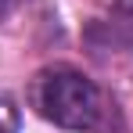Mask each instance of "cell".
I'll use <instances>...</instances> for the list:
<instances>
[{
	"label": "cell",
	"mask_w": 133,
	"mask_h": 133,
	"mask_svg": "<svg viewBox=\"0 0 133 133\" xmlns=\"http://www.w3.org/2000/svg\"><path fill=\"white\" fill-rule=\"evenodd\" d=\"M22 4H25V0H0V22H4L7 15H15V11H18Z\"/></svg>",
	"instance_id": "4"
},
{
	"label": "cell",
	"mask_w": 133,
	"mask_h": 133,
	"mask_svg": "<svg viewBox=\"0 0 133 133\" xmlns=\"http://www.w3.org/2000/svg\"><path fill=\"white\" fill-rule=\"evenodd\" d=\"M87 43L90 50H133V0H111L108 11L87 25Z\"/></svg>",
	"instance_id": "2"
},
{
	"label": "cell",
	"mask_w": 133,
	"mask_h": 133,
	"mask_svg": "<svg viewBox=\"0 0 133 133\" xmlns=\"http://www.w3.org/2000/svg\"><path fill=\"white\" fill-rule=\"evenodd\" d=\"M0 133H18V108L0 97Z\"/></svg>",
	"instance_id": "3"
},
{
	"label": "cell",
	"mask_w": 133,
	"mask_h": 133,
	"mask_svg": "<svg viewBox=\"0 0 133 133\" xmlns=\"http://www.w3.org/2000/svg\"><path fill=\"white\" fill-rule=\"evenodd\" d=\"M29 104L47 122L76 133L94 130L104 111L101 90L94 87V79H87L72 65H47L43 72H36V79L29 87Z\"/></svg>",
	"instance_id": "1"
}]
</instances>
